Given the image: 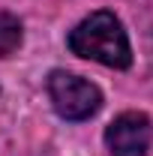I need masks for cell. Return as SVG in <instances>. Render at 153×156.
I'll use <instances>...</instances> for the list:
<instances>
[{
    "instance_id": "3",
    "label": "cell",
    "mask_w": 153,
    "mask_h": 156,
    "mask_svg": "<svg viewBox=\"0 0 153 156\" xmlns=\"http://www.w3.org/2000/svg\"><path fill=\"white\" fill-rule=\"evenodd\" d=\"M153 138L150 117L141 111H123L105 132V144L114 156H147Z\"/></svg>"
},
{
    "instance_id": "2",
    "label": "cell",
    "mask_w": 153,
    "mask_h": 156,
    "mask_svg": "<svg viewBox=\"0 0 153 156\" xmlns=\"http://www.w3.org/2000/svg\"><path fill=\"white\" fill-rule=\"evenodd\" d=\"M48 96L60 117L66 120H87L102 108V93L87 78L54 69L48 75Z\"/></svg>"
},
{
    "instance_id": "1",
    "label": "cell",
    "mask_w": 153,
    "mask_h": 156,
    "mask_svg": "<svg viewBox=\"0 0 153 156\" xmlns=\"http://www.w3.org/2000/svg\"><path fill=\"white\" fill-rule=\"evenodd\" d=\"M69 48L78 57L96 60L111 69H126L132 63V48L123 24L114 12H105V9L78 21L75 30L69 33Z\"/></svg>"
},
{
    "instance_id": "4",
    "label": "cell",
    "mask_w": 153,
    "mask_h": 156,
    "mask_svg": "<svg viewBox=\"0 0 153 156\" xmlns=\"http://www.w3.org/2000/svg\"><path fill=\"white\" fill-rule=\"evenodd\" d=\"M21 21L9 12H0V57H9L21 48Z\"/></svg>"
}]
</instances>
